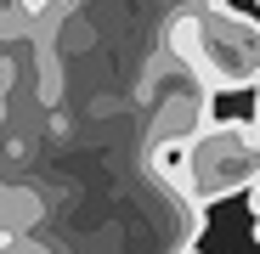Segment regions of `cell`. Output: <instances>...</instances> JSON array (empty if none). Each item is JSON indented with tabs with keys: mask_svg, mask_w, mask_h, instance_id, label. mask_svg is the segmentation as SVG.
Here are the masks:
<instances>
[{
	"mask_svg": "<svg viewBox=\"0 0 260 254\" xmlns=\"http://www.w3.org/2000/svg\"><path fill=\"white\" fill-rule=\"evenodd\" d=\"M254 6H260V0H254Z\"/></svg>",
	"mask_w": 260,
	"mask_h": 254,
	"instance_id": "obj_9",
	"label": "cell"
},
{
	"mask_svg": "<svg viewBox=\"0 0 260 254\" xmlns=\"http://www.w3.org/2000/svg\"><path fill=\"white\" fill-rule=\"evenodd\" d=\"M260 175V124L254 119H209L192 136V198L221 203L249 192Z\"/></svg>",
	"mask_w": 260,
	"mask_h": 254,
	"instance_id": "obj_2",
	"label": "cell"
},
{
	"mask_svg": "<svg viewBox=\"0 0 260 254\" xmlns=\"http://www.w3.org/2000/svg\"><path fill=\"white\" fill-rule=\"evenodd\" d=\"M198 74V91H249L260 85V23L232 6H204L198 12V51L187 62Z\"/></svg>",
	"mask_w": 260,
	"mask_h": 254,
	"instance_id": "obj_1",
	"label": "cell"
},
{
	"mask_svg": "<svg viewBox=\"0 0 260 254\" xmlns=\"http://www.w3.org/2000/svg\"><path fill=\"white\" fill-rule=\"evenodd\" d=\"M6 248H12V226H6V221H0V254H6Z\"/></svg>",
	"mask_w": 260,
	"mask_h": 254,
	"instance_id": "obj_6",
	"label": "cell"
},
{
	"mask_svg": "<svg viewBox=\"0 0 260 254\" xmlns=\"http://www.w3.org/2000/svg\"><path fill=\"white\" fill-rule=\"evenodd\" d=\"M243 198H249V215H254V243H260V175L249 181V192H243Z\"/></svg>",
	"mask_w": 260,
	"mask_h": 254,
	"instance_id": "obj_4",
	"label": "cell"
},
{
	"mask_svg": "<svg viewBox=\"0 0 260 254\" xmlns=\"http://www.w3.org/2000/svg\"><path fill=\"white\" fill-rule=\"evenodd\" d=\"M51 0H17V17H46Z\"/></svg>",
	"mask_w": 260,
	"mask_h": 254,
	"instance_id": "obj_5",
	"label": "cell"
},
{
	"mask_svg": "<svg viewBox=\"0 0 260 254\" xmlns=\"http://www.w3.org/2000/svg\"><path fill=\"white\" fill-rule=\"evenodd\" d=\"M147 175L164 187V192H176L181 209H187V221H198V198H192V136H153L147 147Z\"/></svg>",
	"mask_w": 260,
	"mask_h": 254,
	"instance_id": "obj_3",
	"label": "cell"
},
{
	"mask_svg": "<svg viewBox=\"0 0 260 254\" xmlns=\"http://www.w3.org/2000/svg\"><path fill=\"white\" fill-rule=\"evenodd\" d=\"M62 6H74V0H62Z\"/></svg>",
	"mask_w": 260,
	"mask_h": 254,
	"instance_id": "obj_7",
	"label": "cell"
},
{
	"mask_svg": "<svg viewBox=\"0 0 260 254\" xmlns=\"http://www.w3.org/2000/svg\"><path fill=\"white\" fill-rule=\"evenodd\" d=\"M187 254H198V248H187Z\"/></svg>",
	"mask_w": 260,
	"mask_h": 254,
	"instance_id": "obj_8",
	"label": "cell"
}]
</instances>
